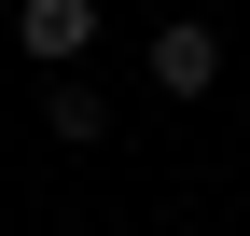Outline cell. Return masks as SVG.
Masks as SVG:
<instances>
[{
    "instance_id": "obj_1",
    "label": "cell",
    "mask_w": 250,
    "mask_h": 236,
    "mask_svg": "<svg viewBox=\"0 0 250 236\" xmlns=\"http://www.w3.org/2000/svg\"><path fill=\"white\" fill-rule=\"evenodd\" d=\"M139 56H153V83H167V98H208V83H223V28H208V14H167Z\"/></svg>"
},
{
    "instance_id": "obj_2",
    "label": "cell",
    "mask_w": 250,
    "mask_h": 236,
    "mask_svg": "<svg viewBox=\"0 0 250 236\" xmlns=\"http://www.w3.org/2000/svg\"><path fill=\"white\" fill-rule=\"evenodd\" d=\"M14 42L42 56V70H83V56H98V0H14Z\"/></svg>"
},
{
    "instance_id": "obj_3",
    "label": "cell",
    "mask_w": 250,
    "mask_h": 236,
    "mask_svg": "<svg viewBox=\"0 0 250 236\" xmlns=\"http://www.w3.org/2000/svg\"><path fill=\"white\" fill-rule=\"evenodd\" d=\"M42 125H56V153H98V139H111V98H98L83 70H56V98H42Z\"/></svg>"
}]
</instances>
